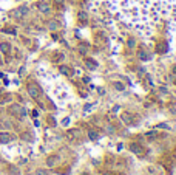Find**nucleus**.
Returning a JSON list of instances; mask_svg holds the SVG:
<instances>
[{
    "label": "nucleus",
    "mask_w": 176,
    "mask_h": 175,
    "mask_svg": "<svg viewBox=\"0 0 176 175\" xmlns=\"http://www.w3.org/2000/svg\"><path fill=\"white\" fill-rule=\"evenodd\" d=\"M66 140L73 144H77V143H82L84 141V133L77 129H71L66 132Z\"/></svg>",
    "instance_id": "nucleus-1"
},
{
    "label": "nucleus",
    "mask_w": 176,
    "mask_h": 175,
    "mask_svg": "<svg viewBox=\"0 0 176 175\" xmlns=\"http://www.w3.org/2000/svg\"><path fill=\"white\" fill-rule=\"evenodd\" d=\"M128 150H130V152H133V154H136L138 156H141V158L147 155L145 146L139 144V143H130V144H128Z\"/></svg>",
    "instance_id": "nucleus-2"
},
{
    "label": "nucleus",
    "mask_w": 176,
    "mask_h": 175,
    "mask_svg": "<svg viewBox=\"0 0 176 175\" xmlns=\"http://www.w3.org/2000/svg\"><path fill=\"white\" fill-rule=\"evenodd\" d=\"M28 93L34 99H39V98L42 96V90H40V87L36 82H28Z\"/></svg>",
    "instance_id": "nucleus-3"
},
{
    "label": "nucleus",
    "mask_w": 176,
    "mask_h": 175,
    "mask_svg": "<svg viewBox=\"0 0 176 175\" xmlns=\"http://www.w3.org/2000/svg\"><path fill=\"white\" fill-rule=\"evenodd\" d=\"M10 113L11 115H14L16 118H25L26 116V110L23 109V107H20L19 104H12L11 107H10Z\"/></svg>",
    "instance_id": "nucleus-4"
},
{
    "label": "nucleus",
    "mask_w": 176,
    "mask_h": 175,
    "mask_svg": "<svg viewBox=\"0 0 176 175\" xmlns=\"http://www.w3.org/2000/svg\"><path fill=\"white\" fill-rule=\"evenodd\" d=\"M121 119H122L127 125H136V124H138V121H139V118H138L136 115L128 113V112H124L122 116H121Z\"/></svg>",
    "instance_id": "nucleus-5"
},
{
    "label": "nucleus",
    "mask_w": 176,
    "mask_h": 175,
    "mask_svg": "<svg viewBox=\"0 0 176 175\" xmlns=\"http://www.w3.org/2000/svg\"><path fill=\"white\" fill-rule=\"evenodd\" d=\"M173 160L175 158L171 155H164V156H162V166H164L168 172L171 170V167H173Z\"/></svg>",
    "instance_id": "nucleus-6"
},
{
    "label": "nucleus",
    "mask_w": 176,
    "mask_h": 175,
    "mask_svg": "<svg viewBox=\"0 0 176 175\" xmlns=\"http://www.w3.org/2000/svg\"><path fill=\"white\" fill-rule=\"evenodd\" d=\"M12 140H14V136H12L11 133H8V132H0V143H2V144L11 143Z\"/></svg>",
    "instance_id": "nucleus-7"
},
{
    "label": "nucleus",
    "mask_w": 176,
    "mask_h": 175,
    "mask_svg": "<svg viewBox=\"0 0 176 175\" xmlns=\"http://www.w3.org/2000/svg\"><path fill=\"white\" fill-rule=\"evenodd\" d=\"M85 65H87L90 70L97 68V62L94 61V59H91V57H85Z\"/></svg>",
    "instance_id": "nucleus-8"
},
{
    "label": "nucleus",
    "mask_w": 176,
    "mask_h": 175,
    "mask_svg": "<svg viewBox=\"0 0 176 175\" xmlns=\"http://www.w3.org/2000/svg\"><path fill=\"white\" fill-rule=\"evenodd\" d=\"M25 14H26V8H23V6H22V8H19V10H16V11H14V14H12V16H14L16 19H22V17H23Z\"/></svg>",
    "instance_id": "nucleus-9"
},
{
    "label": "nucleus",
    "mask_w": 176,
    "mask_h": 175,
    "mask_svg": "<svg viewBox=\"0 0 176 175\" xmlns=\"http://www.w3.org/2000/svg\"><path fill=\"white\" fill-rule=\"evenodd\" d=\"M77 19H79V23L85 25V23H87V22H88V16H87V12L80 11L79 14H77Z\"/></svg>",
    "instance_id": "nucleus-10"
},
{
    "label": "nucleus",
    "mask_w": 176,
    "mask_h": 175,
    "mask_svg": "<svg viewBox=\"0 0 176 175\" xmlns=\"http://www.w3.org/2000/svg\"><path fill=\"white\" fill-rule=\"evenodd\" d=\"M60 71H62V74H65V76H73V68L71 67H66V65H62L60 67Z\"/></svg>",
    "instance_id": "nucleus-11"
},
{
    "label": "nucleus",
    "mask_w": 176,
    "mask_h": 175,
    "mask_svg": "<svg viewBox=\"0 0 176 175\" xmlns=\"http://www.w3.org/2000/svg\"><path fill=\"white\" fill-rule=\"evenodd\" d=\"M0 50H2V53H5V54H10L11 45L8 42H2V43H0Z\"/></svg>",
    "instance_id": "nucleus-12"
},
{
    "label": "nucleus",
    "mask_w": 176,
    "mask_h": 175,
    "mask_svg": "<svg viewBox=\"0 0 176 175\" xmlns=\"http://www.w3.org/2000/svg\"><path fill=\"white\" fill-rule=\"evenodd\" d=\"M145 136H147V140H148V141H155L156 138L159 136V133H158V132H147V133H145Z\"/></svg>",
    "instance_id": "nucleus-13"
},
{
    "label": "nucleus",
    "mask_w": 176,
    "mask_h": 175,
    "mask_svg": "<svg viewBox=\"0 0 176 175\" xmlns=\"http://www.w3.org/2000/svg\"><path fill=\"white\" fill-rule=\"evenodd\" d=\"M156 51L158 53H165L167 51V47H165V42H159L156 47Z\"/></svg>",
    "instance_id": "nucleus-14"
},
{
    "label": "nucleus",
    "mask_w": 176,
    "mask_h": 175,
    "mask_svg": "<svg viewBox=\"0 0 176 175\" xmlns=\"http://www.w3.org/2000/svg\"><path fill=\"white\" fill-rule=\"evenodd\" d=\"M57 160H59L57 155H51V156L47 160V164H48V166H54V163H57Z\"/></svg>",
    "instance_id": "nucleus-15"
},
{
    "label": "nucleus",
    "mask_w": 176,
    "mask_h": 175,
    "mask_svg": "<svg viewBox=\"0 0 176 175\" xmlns=\"http://www.w3.org/2000/svg\"><path fill=\"white\" fill-rule=\"evenodd\" d=\"M88 136H90V140H97V138H99V133L96 132V130H90V132H88Z\"/></svg>",
    "instance_id": "nucleus-16"
},
{
    "label": "nucleus",
    "mask_w": 176,
    "mask_h": 175,
    "mask_svg": "<svg viewBox=\"0 0 176 175\" xmlns=\"http://www.w3.org/2000/svg\"><path fill=\"white\" fill-rule=\"evenodd\" d=\"M139 57H141L142 61H147V59H148V57H150V56L147 54V51H145V50H141V51H139Z\"/></svg>",
    "instance_id": "nucleus-17"
},
{
    "label": "nucleus",
    "mask_w": 176,
    "mask_h": 175,
    "mask_svg": "<svg viewBox=\"0 0 176 175\" xmlns=\"http://www.w3.org/2000/svg\"><path fill=\"white\" fill-rule=\"evenodd\" d=\"M39 10L43 11V12H47V11L49 10V6L47 5V3H39Z\"/></svg>",
    "instance_id": "nucleus-18"
},
{
    "label": "nucleus",
    "mask_w": 176,
    "mask_h": 175,
    "mask_svg": "<svg viewBox=\"0 0 176 175\" xmlns=\"http://www.w3.org/2000/svg\"><path fill=\"white\" fill-rule=\"evenodd\" d=\"M36 175H48L47 170H43V169H37L36 170Z\"/></svg>",
    "instance_id": "nucleus-19"
},
{
    "label": "nucleus",
    "mask_w": 176,
    "mask_h": 175,
    "mask_svg": "<svg viewBox=\"0 0 176 175\" xmlns=\"http://www.w3.org/2000/svg\"><path fill=\"white\" fill-rule=\"evenodd\" d=\"M114 88H117V90H124V85L121 82H114Z\"/></svg>",
    "instance_id": "nucleus-20"
},
{
    "label": "nucleus",
    "mask_w": 176,
    "mask_h": 175,
    "mask_svg": "<svg viewBox=\"0 0 176 175\" xmlns=\"http://www.w3.org/2000/svg\"><path fill=\"white\" fill-rule=\"evenodd\" d=\"M3 31H5V33H12V34H16V30H14V28H5Z\"/></svg>",
    "instance_id": "nucleus-21"
},
{
    "label": "nucleus",
    "mask_w": 176,
    "mask_h": 175,
    "mask_svg": "<svg viewBox=\"0 0 176 175\" xmlns=\"http://www.w3.org/2000/svg\"><path fill=\"white\" fill-rule=\"evenodd\" d=\"M99 175H113V172H110V170H103V172H101Z\"/></svg>",
    "instance_id": "nucleus-22"
},
{
    "label": "nucleus",
    "mask_w": 176,
    "mask_h": 175,
    "mask_svg": "<svg viewBox=\"0 0 176 175\" xmlns=\"http://www.w3.org/2000/svg\"><path fill=\"white\" fill-rule=\"evenodd\" d=\"M128 45H131V47H134V39H128Z\"/></svg>",
    "instance_id": "nucleus-23"
},
{
    "label": "nucleus",
    "mask_w": 176,
    "mask_h": 175,
    "mask_svg": "<svg viewBox=\"0 0 176 175\" xmlns=\"http://www.w3.org/2000/svg\"><path fill=\"white\" fill-rule=\"evenodd\" d=\"M48 123H49V124H51V125H54V124H56V123H54V119L51 118V116H49V118H48Z\"/></svg>",
    "instance_id": "nucleus-24"
},
{
    "label": "nucleus",
    "mask_w": 176,
    "mask_h": 175,
    "mask_svg": "<svg viewBox=\"0 0 176 175\" xmlns=\"http://www.w3.org/2000/svg\"><path fill=\"white\" fill-rule=\"evenodd\" d=\"M173 73H175V74H176V65H175V67H173Z\"/></svg>",
    "instance_id": "nucleus-25"
},
{
    "label": "nucleus",
    "mask_w": 176,
    "mask_h": 175,
    "mask_svg": "<svg viewBox=\"0 0 176 175\" xmlns=\"http://www.w3.org/2000/svg\"><path fill=\"white\" fill-rule=\"evenodd\" d=\"M175 85H176V79H175Z\"/></svg>",
    "instance_id": "nucleus-26"
}]
</instances>
